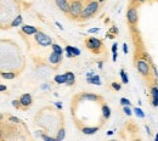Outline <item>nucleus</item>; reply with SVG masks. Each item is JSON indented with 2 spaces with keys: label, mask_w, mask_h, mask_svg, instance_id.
I'll use <instances>...</instances> for the list:
<instances>
[{
  "label": "nucleus",
  "mask_w": 158,
  "mask_h": 141,
  "mask_svg": "<svg viewBox=\"0 0 158 141\" xmlns=\"http://www.w3.org/2000/svg\"><path fill=\"white\" fill-rule=\"evenodd\" d=\"M18 101H20V104H21V107H23V108H28V107L33 104L32 95L28 94V93H27V94H22V95L20 96Z\"/></svg>",
  "instance_id": "obj_9"
},
{
  "label": "nucleus",
  "mask_w": 158,
  "mask_h": 141,
  "mask_svg": "<svg viewBox=\"0 0 158 141\" xmlns=\"http://www.w3.org/2000/svg\"><path fill=\"white\" fill-rule=\"evenodd\" d=\"M105 1H106V0H98V2H100V4H103Z\"/></svg>",
  "instance_id": "obj_45"
},
{
  "label": "nucleus",
  "mask_w": 158,
  "mask_h": 141,
  "mask_svg": "<svg viewBox=\"0 0 158 141\" xmlns=\"http://www.w3.org/2000/svg\"><path fill=\"white\" fill-rule=\"evenodd\" d=\"M151 91V102H152V106L155 107H158V85L155 84L151 86L150 89Z\"/></svg>",
  "instance_id": "obj_12"
},
{
  "label": "nucleus",
  "mask_w": 158,
  "mask_h": 141,
  "mask_svg": "<svg viewBox=\"0 0 158 141\" xmlns=\"http://www.w3.org/2000/svg\"><path fill=\"white\" fill-rule=\"evenodd\" d=\"M100 130V127H82L80 131L84 135H94Z\"/></svg>",
  "instance_id": "obj_13"
},
{
  "label": "nucleus",
  "mask_w": 158,
  "mask_h": 141,
  "mask_svg": "<svg viewBox=\"0 0 158 141\" xmlns=\"http://www.w3.org/2000/svg\"><path fill=\"white\" fill-rule=\"evenodd\" d=\"M117 57H118V52H112V60L116 62L117 61Z\"/></svg>",
  "instance_id": "obj_37"
},
{
  "label": "nucleus",
  "mask_w": 158,
  "mask_h": 141,
  "mask_svg": "<svg viewBox=\"0 0 158 141\" xmlns=\"http://www.w3.org/2000/svg\"><path fill=\"white\" fill-rule=\"evenodd\" d=\"M40 138H41L44 141H56L55 138H51V136H49V135H46V134H41Z\"/></svg>",
  "instance_id": "obj_29"
},
{
  "label": "nucleus",
  "mask_w": 158,
  "mask_h": 141,
  "mask_svg": "<svg viewBox=\"0 0 158 141\" xmlns=\"http://www.w3.org/2000/svg\"><path fill=\"white\" fill-rule=\"evenodd\" d=\"M155 140L158 141V133H157V134H156V135H155Z\"/></svg>",
  "instance_id": "obj_44"
},
{
  "label": "nucleus",
  "mask_w": 158,
  "mask_h": 141,
  "mask_svg": "<svg viewBox=\"0 0 158 141\" xmlns=\"http://www.w3.org/2000/svg\"><path fill=\"white\" fill-rule=\"evenodd\" d=\"M133 2H135V4H145V2H148V1H151V0H131Z\"/></svg>",
  "instance_id": "obj_34"
},
{
  "label": "nucleus",
  "mask_w": 158,
  "mask_h": 141,
  "mask_svg": "<svg viewBox=\"0 0 158 141\" xmlns=\"http://www.w3.org/2000/svg\"><path fill=\"white\" fill-rule=\"evenodd\" d=\"M119 102H121V105L122 106H131L130 100H129V99H126V97H122V99L119 100Z\"/></svg>",
  "instance_id": "obj_27"
},
{
  "label": "nucleus",
  "mask_w": 158,
  "mask_h": 141,
  "mask_svg": "<svg viewBox=\"0 0 158 141\" xmlns=\"http://www.w3.org/2000/svg\"><path fill=\"white\" fill-rule=\"evenodd\" d=\"M51 49H52V51H55V52H57V54H60V55H63V49L59 45V44H56V43H52L51 44V46H50Z\"/></svg>",
  "instance_id": "obj_23"
},
{
  "label": "nucleus",
  "mask_w": 158,
  "mask_h": 141,
  "mask_svg": "<svg viewBox=\"0 0 158 141\" xmlns=\"http://www.w3.org/2000/svg\"><path fill=\"white\" fill-rule=\"evenodd\" d=\"M84 43H85L87 49L90 50L95 55L101 54V51L103 50V41L96 36H88Z\"/></svg>",
  "instance_id": "obj_5"
},
{
  "label": "nucleus",
  "mask_w": 158,
  "mask_h": 141,
  "mask_svg": "<svg viewBox=\"0 0 158 141\" xmlns=\"http://www.w3.org/2000/svg\"><path fill=\"white\" fill-rule=\"evenodd\" d=\"M87 83L94 84V85H101V78H100V75H97V74H93L91 77L87 78Z\"/></svg>",
  "instance_id": "obj_16"
},
{
  "label": "nucleus",
  "mask_w": 158,
  "mask_h": 141,
  "mask_svg": "<svg viewBox=\"0 0 158 141\" xmlns=\"http://www.w3.org/2000/svg\"><path fill=\"white\" fill-rule=\"evenodd\" d=\"M0 77L4 79H7V80H12L17 77V73H15V72H0Z\"/></svg>",
  "instance_id": "obj_18"
},
{
  "label": "nucleus",
  "mask_w": 158,
  "mask_h": 141,
  "mask_svg": "<svg viewBox=\"0 0 158 141\" xmlns=\"http://www.w3.org/2000/svg\"><path fill=\"white\" fill-rule=\"evenodd\" d=\"M123 112L125 113L128 117H131L133 116V111H131L130 106H123Z\"/></svg>",
  "instance_id": "obj_26"
},
{
  "label": "nucleus",
  "mask_w": 158,
  "mask_h": 141,
  "mask_svg": "<svg viewBox=\"0 0 158 141\" xmlns=\"http://www.w3.org/2000/svg\"><path fill=\"white\" fill-rule=\"evenodd\" d=\"M119 75H121V79H122V83L123 84H128L129 83V77H128L126 72L123 68L119 70Z\"/></svg>",
  "instance_id": "obj_22"
},
{
  "label": "nucleus",
  "mask_w": 158,
  "mask_h": 141,
  "mask_svg": "<svg viewBox=\"0 0 158 141\" xmlns=\"http://www.w3.org/2000/svg\"><path fill=\"white\" fill-rule=\"evenodd\" d=\"M100 6H101V4L98 2V0H85L79 21L84 22V21H88V20L95 17L100 10Z\"/></svg>",
  "instance_id": "obj_1"
},
{
  "label": "nucleus",
  "mask_w": 158,
  "mask_h": 141,
  "mask_svg": "<svg viewBox=\"0 0 158 141\" xmlns=\"http://www.w3.org/2000/svg\"><path fill=\"white\" fill-rule=\"evenodd\" d=\"M55 25H56V26H57V27H59V28H60V29H61V31H63V27H62V25H61V23H60V22H55Z\"/></svg>",
  "instance_id": "obj_40"
},
{
  "label": "nucleus",
  "mask_w": 158,
  "mask_h": 141,
  "mask_svg": "<svg viewBox=\"0 0 158 141\" xmlns=\"http://www.w3.org/2000/svg\"><path fill=\"white\" fill-rule=\"evenodd\" d=\"M98 68H100V70L103 68V62H102V61H98Z\"/></svg>",
  "instance_id": "obj_41"
},
{
  "label": "nucleus",
  "mask_w": 158,
  "mask_h": 141,
  "mask_svg": "<svg viewBox=\"0 0 158 141\" xmlns=\"http://www.w3.org/2000/svg\"><path fill=\"white\" fill-rule=\"evenodd\" d=\"M151 63L152 62H150L148 60H146L144 57L137 59L136 62H135V67H136L137 72L146 79H150V77H152V74H151Z\"/></svg>",
  "instance_id": "obj_4"
},
{
  "label": "nucleus",
  "mask_w": 158,
  "mask_h": 141,
  "mask_svg": "<svg viewBox=\"0 0 158 141\" xmlns=\"http://www.w3.org/2000/svg\"><path fill=\"white\" fill-rule=\"evenodd\" d=\"M64 138H66V129H64V127H61L57 130V134H56L55 139H56V141H62Z\"/></svg>",
  "instance_id": "obj_19"
},
{
  "label": "nucleus",
  "mask_w": 158,
  "mask_h": 141,
  "mask_svg": "<svg viewBox=\"0 0 158 141\" xmlns=\"http://www.w3.org/2000/svg\"><path fill=\"white\" fill-rule=\"evenodd\" d=\"M113 133H114L113 130H108V131H107V135H108V136H110V135H113Z\"/></svg>",
  "instance_id": "obj_42"
},
{
  "label": "nucleus",
  "mask_w": 158,
  "mask_h": 141,
  "mask_svg": "<svg viewBox=\"0 0 158 141\" xmlns=\"http://www.w3.org/2000/svg\"><path fill=\"white\" fill-rule=\"evenodd\" d=\"M23 23V17H22V15H17L13 20H12V22H11V27L12 28H16V27H18V26H21Z\"/></svg>",
  "instance_id": "obj_17"
},
{
  "label": "nucleus",
  "mask_w": 158,
  "mask_h": 141,
  "mask_svg": "<svg viewBox=\"0 0 158 141\" xmlns=\"http://www.w3.org/2000/svg\"><path fill=\"white\" fill-rule=\"evenodd\" d=\"M34 40L37 41V44H38L39 46H43V48L51 46V44L54 43L52 39H51V36L45 34V33L41 32V31H38V32L34 34Z\"/></svg>",
  "instance_id": "obj_6"
},
{
  "label": "nucleus",
  "mask_w": 158,
  "mask_h": 141,
  "mask_svg": "<svg viewBox=\"0 0 158 141\" xmlns=\"http://www.w3.org/2000/svg\"><path fill=\"white\" fill-rule=\"evenodd\" d=\"M112 52H118V44L117 43L112 44Z\"/></svg>",
  "instance_id": "obj_33"
},
{
  "label": "nucleus",
  "mask_w": 158,
  "mask_h": 141,
  "mask_svg": "<svg viewBox=\"0 0 158 141\" xmlns=\"http://www.w3.org/2000/svg\"><path fill=\"white\" fill-rule=\"evenodd\" d=\"M100 32V28H90L88 29V33H98Z\"/></svg>",
  "instance_id": "obj_35"
},
{
  "label": "nucleus",
  "mask_w": 158,
  "mask_h": 141,
  "mask_svg": "<svg viewBox=\"0 0 158 141\" xmlns=\"http://www.w3.org/2000/svg\"><path fill=\"white\" fill-rule=\"evenodd\" d=\"M54 2L61 12H63L64 15H68V12H69V0H54Z\"/></svg>",
  "instance_id": "obj_8"
},
{
  "label": "nucleus",
  "mask_w": 158,
  "mask_h": 141,
  "mask_svg": "<svg viewBox=\"0 0 158 141\" xmlns=\"http://www.w3.org/2000/svg\"><path fill=\"white\" fill-rule=\"evenodd\" d=\"M64 75H66V85L73 86L75 84V75H74V73L68 70V72L64 73Z\"/></svg>",
  "instance_id": "obj_14"
},
{
  "label": "nucleus",
  "mask_w": 158,
  "mask_h": 141,
  "mask_svg": "<svg viewBox=\"0 0 158 141\" xmlns=\"http://www.w3.org/2000/svg\"><path fill=\"white\" fill-rule=\"evenodd\" d=\"M133 112L135 113V116H136V117H139V118H141V119H144V118L146 117V116H145V112H144L140 107H135V108L133 109Z\"/></svg>",
  "instance_id": "obj_21"
},
{
  "label": "nucleus",
  "mask_w": 158,
  "mask_h": 141,
  "mask_svg": "<svg viewBox=\"0 0 158 141\" xmlns=\"http://www.w3.org/2000/svg\"><path fill=\"white\" fill-rule=\"evenodd\" d=\"M110 33H112L113 35H117L118 34V28L116 26H112V28L110 29Z\"/></svg>",
  "instance_id": "obj_31"
},
{
  "label": "nucleus",
  "mask_w": 158,
  "mask_h": 141,
  "mask_svg": "<svg viewBox=\"0 0 158 141\" xmlns=\"http://www.w3.org/2000/svg\"><path fill=\"white\" fill-rule=\"evenodd\" d=\"M101 113H102L103 119H105V120H107V119H110V118H111L112 111H111V108H110V106L108 105L102 104V105H101Z\"/></svg>",
  "instance_id": "obj_15"
},
{
  "label": "nucleus",
  "mask_w": 158,
  "mask_h": 141,
  "mask_svg": "<svg viewBox=\"0 0 158 141\" xmlns=\"http://www.w3.org/2000/svg\"><path fill=\"white\" fill-rule=\"evenodd\" d=\"M79 101H91V102H103L102 96L94 94V93H82L79 96H77Z\"/></svg>",
  "instance_id": "obj_7"
},
{
  "label": "nucleus",
  "mask_w": 158,
  "mask_h": 141,
  "mask_svg": "<svg viewBox=\"0 0 158 141\" xmlns=\"http://www.w3.org/2000/svg\"><path fill=\"white\" fill-rule=\"evenodd\" d=\"M126 22L130 27H136L139 22V5L135 2H130V5L126 9Z\"/></svg>",
  "instance_id": "obj_2"
},
{
  "label": "nucleus",
  "mask_w": 158,
  "mask_h": 141,
  "mask_svg": "<svg viewBox=\"0 0 158 141\" xmlns=\"http://www.w3.org/2000/svg\"><path fill=\"white\" fill-rule=\"evenodd\" d=\"M156 1H158V0H156Z\"/></svg>",
  "instance_id": "obj_47"
},
{
  "label": "nucleus",
  "mask_w": 158,
  "mask_h": 141,
  "mask_svg": "<svg viewBox=\"0 0 158 141\" xmlns=\"http://www.w3.org/2000/svg\"><path fill=\"white\" fill-rule=\"evenodd\" d=\"M12 106H13L15 108H17V109H18V108H21V104H20V101H18V100H13V101H12Z\"/></svg>",
  "instance_id": "obj_32"
},
{
  "label": "nucleus",
  "mask_w": 158,
  "mask_h": 141,
  "mask_svg": "<svg viewBox=\"0 0 158 141\" xmlns=\"http://www.w3.org/2000/svg\"><path fill=\"white\" fill-rule=\"evenodd\" d=\"M55 106H56L59 109H62V104H61V102H55Z\"/></svg>",
  "instance_id": "obj_39"
},
{
  "label": "nucleus",
  "mask_w": 158,
  "mask_h": 141,
  "mask_svg": "<svg viewBox=\"0 0 158 141\" xmlns=\"http://www.w3.org/2000/svg\"><path fill=\"white\" fill-rule=\"evenodd\" d=\"M72 52H73V56L74 57H78L82 52H80V49H78V48H75V46H72Z\"/></svg>",
  "instance_id": "obj_28"
},
{
  "label": "nucleus",
  "mask_w": 158,
  "mask_h": 141,
  "mask_svg": "<svg viewBox=\"0 0 158 141\" xmlns=\"http://www.w3.org/2000/svg\"><path fill=\"white\" fill-rule=\"evenodd\" d=\"M84 1L85 0H69V12L68 16L73 21H79L80 13L84 7Z\"/></svg>",
  "instance_id": "obj_3"
},
{
  "label": "nucleus",
  "mask_w": 158,
  "mask_h": 141,
  "mask_svg": "<svg viewBox=\"0 0 158 141\" xmlns=\"http://www.w3.org/2000/svg\"><path fill=\"white\" fill-rule=\"evenodd\" d=\"M54 82H55L56 84H59V85L66 84V75H64V74H56V75L54 77Z\"/></svg>",
  "instance_id": "obj_20"
},
{
  "label": "nucleus",
  "mask_w": 158,
  "mask_h": 141,
  "mask_svg": "<svg viewBox=\"0 0 158 141\" xmlns=\"http://www.w3.org/2000/svg\"><path fill=\"white\" fill-rule=\"evenodd\" d=\"M123 51H124V54H128V52H129V49H128V44H125V43H124V44H123Z\"/></svg>",
  "instance_id": "obj_36"
},
{
  "label": "nucleus",
  "mask_w": 158,
  "mask_h": 141,
  "mask_svg": "<svg viewBox=\"0 0 158 141\" xmlns=\"http://www.w3.org/2000/svg\"><path fill=\"white\" fill-rule=\"evenodd\" d=\"M145 128H146V130H147V134H148V135H150V134H151V131H150V128H148V127H147V125H146V127H145Z\"/></svg>",
  "instance_id": "obj_43"
},
{
  "label": "nucleus",
  "mask_w": 158,
  "mask_h": 141,
  "mask_svg": "<svg viewBox=\"0 0 158 141\" xmlns=\"http://www.w3.org/2000/svg\"><path fill=\"white\" fill-rule=\"evenodd\" d=\"M0 138H1V135H0Z\"/></svg>",
  "instance_id": "obj_46"
},
{
  "label": "nucleus",
  "mask_w": 158,
  "mask_h": 141,
  "mask_svg": "<svg viewBox=\"0 0 158 141\" xmlns=\"http://www.w3.org/2000/svg\"><path fill=\"white\" fill-rule=\"evenodd\" d=\"M63 51L66 52V56H67L68 59H73V57H74V56H73V52H72V45H67Z\"/></svg>",
  "instance_id": "obj_24"
},
{
  "label": "nucleus",
  "mask_w": 158,
  "mask_h": 141,
  "mask_svg": "<svg viewBox=\"0 0 158 141\" xmlns=\"http://www.w3.org/2000/svg\"><path fill=\"white\" fill-rule=\"evenodd\" d=\"M39 29L34 26H31V25H21V32L25 33L26 35H34Z\"/></svg>",
  "instance_id": "obj_11"
},
{
  "label": "nucleus",
  "mask_w": 158,
  "mask_h": 141,
  "mask_svg": "<svg viewBox=\"0 0 158 141\" xmlns=\"http://www.w3.org/2000/svg\"><path fill=\"white\" fill-rule=\"evenodd\" d=\"M6 90H7L6 85H2V84H0V93H2V91H6Z\"/></svg>",
  "instance_id": "obj_38"
},
{
  "label": "nucleus",
  "mask_w": 158,
  "mask_h": 141,
  "mask_svg": "<svg viewBox=\"0 0 158 141\" xmlns=\"http://www.w3.org/2000/svg\"><path fill=\"white\" fill-rule=\"evenodd\" d=\"M9 120L12 122V123H21V119H18L17 117H12V116L9 117Z\"/></svg>",
  "instance_id": "obj_30"
},
{
  "label": "nucleus",
  "mask_w": 158,
  "mask_h": 141,
  "mask_svg": "<svg viewBox=\"0 0 158 141\" xmlns=\"http://www.w3.org/2000/svg\"><path fill=\"white\" fill-rule=\"evenodd\" d=\"M111 88H112L113 90H116V91H121V89H122V85H121V83L112 82V83H111Z\"/></svg>",
  "instance_id": "obj_25"
},
{
  "label": "nucleus",
  "mask_w": 158,
  "mask_h": 141,
  "mask_svg": "<svg viewBox=\"0 0 158 141\" xmlns=\"http://www.w3.org/2000/svg\"><path fill=\"white\" fill-rule=\"evenodd\" d=\"M49 62L54 66H59L62 62V55H60L55 51H51V54L49 55Z\"/></svg>",
  "instance_id": "obj_10"
}]
</instances>
